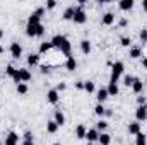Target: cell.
<instances>
[{
    "label": "cell",
    "instance_id": "1",
    "mask_svg": "<svg viewBox=\"0 0 147 145\" xmlns=\"http://www.w3.org/2000/svg\"><path fill=\"white\" fill-rule=\"evenodd\" d=\"M74 24H86L87 22V12L84 10V5H77L74 12Z\"/></svg>",
    "mask_w": 147,
    "mask_h": 145
},
{
    "label": "cell",
    "instance_id": "2",
    "mask_svg": "<svg viewBox=\"0 0 147 145\" xmlns=\"http://www.w3.org/2000/svg\"><path fill=\"white\" fill-rule=\"evenodd\" d=\"M123 70H125L123 62H115V63L111 65V77H110L111 82H116V84H118V79H120V75L123 73Z\"/></svg>",
    "mask_w": 147,
    "mask_h": 145
},
{
    "label": "cell",
    "instance_id": "3",
    "mask_svg": "<svg viewBox=\"0 0 147 145\" xmlns=\"http://www.w3.org/2000/svg\"><path fill=\"white\" fill-rule=\"evenodd\" d=\"M9 51H10V55H12V58H21L22 56V46L17 43V41H14V43H10V48H9Z\"/></svg>",
    "mask_w": 147,
    "mask_h": 145
},
{
    "label": "cell",
    "instance_id": "4",
    "mask_svg": "<svg viewBox=\"0 0 147 145\" xmlns=\"http://www.w3.org/2000/svg\"><path fill=\"white\" fill-rule=\"evenodd\" d=\"M65 41H67V36H63V34H55V36L50 39L51 46H53V48H58V50L62 48V44H63Z\"/></svg>",
    "mask_w": 147,
    "mask_h": 145
},
{
    "label": "cell",
    "instance_id": "5",
    "mask_svg": "<svg viewBox=\"0 0 147 145\" xmlns=\"http://www.w3.org/2000/svg\"><path fill=\"white\" fill-rule=\"evenodd\" d=\"M147 119V104L146 106H139L135 111V121H146Z\"/></svg>",
    "mask_w": 147,
    "mask_h": 145
},
{
    "label": "cell",
    "instance_id": "6",
    "mask_svg": "<svg viewBox=\"0 0 147 145\" xmlns=\"http://www.w3.org/2000/svg\"><path fill=\"white\" fill-rule=\"evenodd\" d=\"M46 101H48L50 104H57V103L60 101V94H58L55 89H50V91L46 92Z\"/></svg>",
    "mask_w": 147,
    "mask_h": 145
},
{
    "label": "cell",
    "instance_id": "7",
    "mask_svg": "<svg viewBox=\"0 0 147 145\" xmlns=\"http://www.w3.org/2000/svg\"><path fill=\"white\" fill-rule=\"evenodd\" d=\"M98 138H99V132L96 128H89L87 133H86V140L89 144H94V142H98Z\"/></svg>",
    "mask_w": 147,
    "mask_h": 145
},
{
    "label": "cell",
    "instance_id": "8",
    "mask_svg": "<svg viewBox=\"0 0 147 145\" xmlns=\"http://www.w3.org/2000/svg\"><path fill=\"white\" fill-rule=\"evenodd\" d=\"M110 97V94H108V89L106 87H101L98 92H96V99H98V104H103L106 99Z\"/></svg>",
    "mask_w": 147,
    "mask_h": 145
},
{
    "label": "cell",
    "instance_id": "9",
    "mask_svg": "<svg viewBox=\"0 0 147 145\" xmlns=\"http://www.w3.org/2000/svg\"><path fill=\"white\" fill-rule=\"evenodd\" d=\"M5 145H19V135L16 132H9L5 137Z\"/></svg>",
    "mask_w": 147,
    "mask_h": 145
},
{
    "label": "cell",
    "instance_id": "10",
    "mask_svg": "<svg viewBox=\"0 0 147 145\" xmlns=\"http://www.w3.org/2000/svg\"><path fill=\"white\" fill-rule=\"evenodd\" d=\"M134 5H135V2H134V0H120V2H118V7H120V10H123V12L132 10V9H134Z\"/></svg>",
    "mask_w": 147,
    "mask_h": 145
},
{
    "label": "cell",
    "instance_id": "11",
    "mask_svg": "<svg viewBox=\"0 0 147 145\" xmlns=\"http://www.w3.org/2000/svg\"><path fill=\"white\" fill-rule=\"evenodd\" d=\"M127 132H128V135H139V133H140V123H139V121H132V123H128Z\"/></svg>",
    "mask_w": 147,
    "mask_h": 145
},
{
    "label": "cell",
    "instance_id": "12",
    "mask_svg": "<svg viewBox=\"0 0 147 145\" xmlns=\"http://www.w3.org/2000/svg\"><path fill=\"white\" fill-rule=\"evenodd\" d=\"M113 22H115V12H111V10L105 12V15H103V19H101V24H103V26H111Z\"/></svg>",
    "mask_w": 147,
    "mask_h": 145
},
{
    "label": "cell",
    "instance_id": "13",
    "mask_svg": "<svg viewBox=\"0 0 147 145\" xmlns=\"http://www.w3.org/2000/svg\"><path fill=\"white\" fill-rule=\"evenodd\" d=\"M86 133H87V128H86V125H77L75 126V137L79 138V140H84L86 138Z\"/></svg>",
    "mask_w": 147,
    "mask_h": 145
},
{
    "label": "cell",
    "instance_id": "14",
    "mask_svg": "<svg viewBox=\"0 0 147 145\" xmlns=\"http://www.w3.org/2000/svg\"><path fill=\"white\" fill-rule=\"evenodd\" d=\"M132 91H134L135 94H142V91H144V82L135 77V80H134V84H132Z\"/></svg>",
    "mask_w": 147,
    "mask_h": 145
},
{
    "label": "cell",
    "instance_id": "15",
    "mask_svg": "<svg viewBox=\"0 0 147 145\" xmlns=\"http://www.w3.org/2000/svg\"><path fill=\"white\" fill-rule=\"evenodd\" d=\"M91 50H92L91 41H89V39H82V41H80V51H82L84 55H89V53H91Z\"/></svg>",
    "mask_w": 147,
    "mask_h": 145
},
{
    "label": "cell",
    "instance_id": "16",
    "mask_svg": "<svg viewBox=\"0 0 147 145\" xmlns=\"http://www.w3.org/2000/svg\"><path fill=\"white\" fill-rule=\"evenodd\" d=\"M53 119H55V123H57L58 126H63V125H65V114H63L60 109L55 111V118H53Z\"/></svg>",
    "mask_w": 147,
    "mask_h": 145
},
{
    "label": "cell",
    "instance_id": "17",
    "mask_svg": "<svg viewBox=\"0 0 147 145\" xmlns=\"http://www.w3.org/2000/svg\"><path fill=\"white\" fill-rule=\"evenodd\" d=\"M58 128H60V126L55 123V119H48V121H46V132H48V133L53 135V133L58 132Z\"/></svg>",
    "mask_w": 147,
    "mask_h": 145
},
{
    "label": "cell",
    "instance_id": "18",
    "mask_svg": "<svg viewBox=\"0 0 147 145\" xmlns=\"http://www.w3.org/2000/svg\"><path fill=\"white\" fill-rule=\"evenodd\" d=\"M98 142H99V145H110V144H111V135H110V133H106V132L99 133V138H98Z\"/></svg>",
    "mask_w": 147,
    "mask_h": 145
},
{
    "label": "cell",
    "instance_id": "19",
    "mask_svg": "<svg viewBox=\"0 0 147 145\" xmlns=\"http://www.w3.org/2000/svg\"><path fill=\"white\" fill-rule=\"evenodd\" d=\"M65 68H67L69 72H74V70L77 68V60H75L74 56H69V58H67V62H65Z\"/></svg>",
    "mask_w": 147,
    "mask_h": 145
},
{
    "label": "cell",
    "instance_id": "20",
    "mask_svg": "<svg viewBox=\"0 0 147 145\" xmlns=\"http://www.w3.org/2000/svg\"><path fill=\"white\" fill-rule=\"evenodd\" d=\"M106 89H108V94H110V96H118V94H120V89H118V84H116V82H111L110 80V84H108Z\"/></svg>",
    "mask_w": 147,
    "mask_h": 145
},
{
    "label": "cell",
    "instance_id": "21",
    "mask_svg": "<svg viewBox=\"0 0 147 145\" xmlns=\"http://www.w3.org/2000/svg\"><path fill=\"white\" fill-rule=\"evenodd\" d=\"M19 73H21V80H22L24 84L33 79V75H31V72H29L28 68H19Z\"/></svg>",
    "mask_w": 147,
    "mask_h": 145
},
{
    "label": "cell",
    "instance_id": "22",
    "mask_svg": "<svg viewBox=\"0 0 147 145\" xmlns=\"http://www.w3.org/2000/svg\"><path fill=\"white\" fill-rule=\"evenodd\" d=\"M39 56H41L39 53H38V55H33V53H31V55L28 56V65H29V67H36V65H39Z\"/></svg>",
    "mask_w": 147,
    "mask_h": 145
},
{
    "label": "cell",
    "instance_id": "23",
    "mask_svg": "<svg viewBox=\"0 0 147 145\" xmlns=\"http://www.w3.org/2000/svg\"><path fill=\"white\" fill-rule=\"evenodd\" d=\"M84 91H86L87 94L96 92V85H94V82H92V80H86V82H84Z\"/></svg>",
    "mask_w": 147,
    "mask_h": 145
},
{
    "label": "cell",
    "instance_id": "24",
    "mask_svg": "<svg viewBox=\"0 0 147 145\" xmlns=\"http://www.w3.org/2000/svg\"><path fill=\"white\" fill-rule=\"evenodd\" d=\"M53 46H51V43L50 41H43L41 44H39V55H45L46 51H50Z\"/></svg>",
    "mask_w": 147,
    "mask_h": 145
},
{
    "label": "cell",
    "instance_id": "25",
    "mask_svg": "<svg viewBox=\"0 0 147 145\" xmlns=\"http://www.w3.org/2000/svg\"><path fill=\"white\" fill-rule=\"evenodd\" d=\"M128 55H130V58L137 60V58H140V56H142V50H140L139 46H134V48L130 50V53H128Z\"/></svg>",
    "mask_w": 147,
    "mask_h": 145
},
{
    "label": "cell",
    "instance_id": "26",
    "mask_svg": "<svg viewBox=\"0 0 147 145\" xmlns=\"http://www.w3.org/2000/svg\"><path fill=\"white\" fill-rule=\"evenodd\" d=\"M16 91H17V94H21V96H24V94H28V91H29V87H28V84H24V82H21V84H17V85H16Z\"/></svg>",
    "mask_w": 147,
    "mask_h": 145
},
{
    "label": "cell",
    "instance_id": "27",
    "mask_svg": "<svg viewBox=\"0 0 147 145\" xmlns=\"http://www.w3.org/2000/svg\"><path fill=\"white\" fill-rule=\"evenodd\" d=\"M28 24H29V26H38V24H41V17L36 15V14H31V15L28 17Z\"/></svg>",
    "mask_w": 147,
    "mask_h": 145
},
{
    "label": "cell",
    "instance_id": "28",
    "mask_svg": "<svg viewBox=\"0 0 147 145\" xmlns=\"http://www.w3.org/2000/svg\"><path fill=\"white\" fill-rule=\"evenodd\" d=\"M74 12H75V7H67V9L63 10V19H65V21H72Z\"/></svg>",
    "mask_w": 147,
    "mask_h": 145
},
{
    "label": "cell",
    "instance_id": "29",
    "mask_svg": "<svg viewBox=\"0 0 147 145\" xmlns=\"http://www.w3.org/2000/svg\"><path fill=\"white\" fill-rule=\"evenodd\" d=\"M135 145H147V137L146 133H139V135H135Z\"/></svg>",
    "mask_w": 147,
    "mask_h": 145
},
{
    "label": "cell",
    "instance_id": "30",
    "mask_svg": "<svg viewBox=\"0 0 147 145\" xmlns=\"http://www.w3.org/2000/svg\"><path fill=\"white\" fill-rule=\"evenodd\" d=\"M106 128H108V121H105V119L101 118V119H99V121L96 123V130H98L99 133H103V132H105Z\"/></svg>",
    "mask_w": 147,
    "mask_h": 145
},
{
    "label": "cell",
    "instance_id": "31",
    "mask_svg": "<svg viewBox=\"0 0 147 145\" xmlns=\"http://www.w3.org/2000/svg\"><path fill=\"white\" fill-rule=\"evenodd\" d=\"M94 113H96V116L103 118V116L106 114V108H105L103 104H96V108H94Z\"/></svg>",
    "mask_w": 147,
    "mask_h": 145
},
{
    "label": "cell",
    "instance_id": "32",
    "mask_svg": "<svg viewBox=\"0 0 147 145\" xmlns=\"http://www.w3.org/2000/svg\"><path fill=\"white\" fill-rule=\"evenodd\" d=\"M26 36L28 38H36V26H26Z\"/></svg>",
    "mask_w": 147,
    "mask_h": 145
},
{
    "label": "cell",
    "instance_id": "33",
    "mask_svg": "<svg viewBox=\"0 0 147 145\" xmlns=\"http://www.w3.org/2000/svg\"><path fill=\"white\" fill-rule=\"evenodd\" d=\"M134 80H135L134 75H123V85H125V87H132Z\"/></svg>",
    "mask_w": 147,
    "mask_h": 145
},
{
    "label": "cell",
    "instance_id": "34",
    "mask_svg": "<svg viewBox=\"0 0 147 145\" xmlns=\"http://www.w3.org/2000/svg\"><path fill=\"white\" fill-rule=\"evenodd\" d=\"M120 44H121L123 48H128V46L132 44V39H130L128 36H121L120 38Z\"/></svg>",
    "mask_w": 147,
    "mask_h": 145
},
{
    "label": "cell",
    "instance_id": "35",
    "mask_svg": "<svg viewBox=\"0 0 147 145\" xmlns=\"http://www.w3.org/2000/svg\"><path fill=\"white\" fill-rule=\"evenodd\" d=\"M16 72H17V68H16L14 65H7V68H5V73H7L10 79L14 77V73H16Z\"/></svg>",
    "mask_w": 147,
    "mask_h": 145
},
{
    "label": "cell",
    "instance_id": "36",
    "mask_svg": "<svg viewBox=\"0 0 147 145\" xmlns=\"http://www.w3.org/2000/svg\"><path fill=\"white\" fill-rule=\"evenodd\" d=\"M45 34V26L43 24H38L36 26V38H41Z\"/></svg>",
    "mask_w": 147,
    "mask_h": 145
},
{
    "label": "cell",
    "instance_id": "37",
    "mask_svg": "<svg viewBox=\"0 0 147 145\" xmlns=\"http://www.w3.org/2000/svg\"><path fill=\"white\" fill-rule=\"evenodd\" d=\"M22 138H24V140H29V142H34V137H33V133H31L29 130H28V132H24Z\"/></svg>",
    "mask_w": 147,
    "mask_h": 145
},
{
    "label": "cell",
    "instance_id": "38",
    "mask_svg": "<svg viewBox=\"0 0 147 145\" xmlns=\"http://www.w3.org/2000/svg\"><path fill=\"white\" fill-rule=\"evenodd\" d=\"M12 80H14V84H16V85L22 82V80H21V73H19V68H17V72L14 73V77H12Z\"/></svg>",
    "mask_w": 147,
    "mask_h": 145
},
{
    "label": "cell",
    "instance_id": "39",
    "mask_svg": "<svg viewBox=\"0 0 147 145\" xmlns=\"http://www.w3.org/2000/svg\"><path fill=\"white\" fill-rule=\"evenodd\" d=\"M55 7H57V2H55V0H48V2H46V7H45V9L51 10V9H55Z\"/></svg>",
    "mask_w": 147,
    "mask_h": 145
},
{
    "label": "cell",
    "instance_id": "40",
    "mask_svg": "<svg viewBox=\"0 0 147 145\" xmlns=\"http://www.w3.org/2000/svg\"><path fill=\"white\" fill-rule=\"evenodd\" d=\"M65 89H67V84H65V82H62V84H58V85L55 87V91H57L58 94H60L62 91H65Z\"/></svg>",
    "mask_w": 147,
    "mask_h": 145
},
{
    "label": "cell",
    "instance_id": "41",
    "mask_svg": "<svg viewBox=\"0 0 147 145\" xmlns=\"http://www.w3.org/2000/svg\"><path fill=\"white\" fill-rule=\"evenodd\" d=\"M137 104H139V106H146L147 99L144 97V96H139V97H137Z\"/></svg>",
    "mask_w": 147,
    "mask_h": 145
},
{
    "label": "cell",
    "instance_id": "42",
    "mask_svg": "<svg viewBox=\"0 0 147 145\" xmlns=\"http://www.w3.org/2000/svg\"><path fill=\"white\" fill-rule=\"evenodd\" d=\"M45 10H46L45 7H38V9L34 10V12H33V14H36V15H39V17H43V15H45Z\"/></svg>",
    "mask_w": 147,
    "mask_h": 145
},
{
    "label": "cell",
    "instance_id": "43",
    "mask_svg": "<svg viewBox=\"0 0 147 145\" xmlns=\"http://www.w3.org/2000/svg\"><path fill=\"white\" fill-rule=\"evenodd\" d=\"M139 38H140V41H147V29H142Z\"/></svg>",
    "mask_w": 147,
    "mask_h": 145
},
{
    "label": "cell",
    "instance_id": "44",
    "mask_svg": "<svg viewBox=\"0 0 147 145\" xmlns=\"http://www.w3.org/2000/svg\"><path fill=\"white\" fill-rule=\"evenodd\" d=\"M41 73H46V75H48V73H50V68H48L46 65H41Z\"/></svg>",
    "mask_w": 147,
    "mask_h": 145
},
{
    "label": "cell",
    "instance_id": "45",
    "mask_svg": "<svg viewBox=\"0 0 147 145\" xmlns=\"http://www.w3.org/2000/svg\"><path fill=\"white\" fill-rule=\"evenodd\" d=\"M127 22H128L127 19H120V26H121V28H123V26H127Z\"/></svg>",
    "mask_w": 147,
    "mask_h": 145
},
{
    "label": "cell",
    "instance_id": "46",
    "mask_svg": "<svg viewBox=\"0 0 147 145\" xmlns=\"http://www.w3.org/2000/svg\"><path fill=\"white\" fill-rule=\"evenodd\" d=\"M75 87H77V89H84V82H77Z\"/></svg>",
    "mask_w": 147,
    "mask_h": 145
},
{
    "label": "cell",
    "instance_id": "47",
    "mask_svg": "<svg viewBox=\"0 0 147 145\" xmlns=\"http://www.w3.org/2000/svg\"><path fill=\"white\" fill-rule=\"evenodd\" d=\"M142 68L147 70V58H142Z\"/></svg>",
    "mask_w": 147,
    "mask_h": 145
},
{
    "label": "cell",
    "instance_id": "48",
    "mask_svg": "<svg viewBox=\"0 0 147 145\" xmlns=\"http://www.w3.org/2000/svg\"><path fill=\"white\" fill-rule=\"evenodd\" d=\"M22 145H34V142H29V140H22Z\"/></svg>",
    "mask_w": 147,
    "mask_h": 145
},
{
    "label": "cell",
    "instance_id": "49",
    "mask_svg": "<svg viewBox=\"0 0 147 145\" xmlns=\"http://www.w3.org/2000/svg\"><path fill=\"white\" fill-rule=\"evenodd\" d=\"M142 9L147 12V0H142Z\"/></svg>",
    "mask_w": 147,
    "mask_h": 145
},
{
    "label": "cell",
    "instance_id": "50",
    "mask_svg": "<svg viewBox=\"0 0 147 145\" xmlns=\"http://www.w3.org/2000/svg\"><path fill=\"white\" fill-rule=\"evenodd\" d=\"M3 51H5V50H3V46L0 44V55H3Z\"/></svg>",
    "mask_w": 147,
    "mask_h": 145
},
{
    "label": "cell",
    "instance_id": "51",
    "mask_svg": "<svg viewBox=\"0 0 147 145\" xmlns=\"http://www.w3.org/2000/svg\"><path fill=\"white\" fill-rule=\"evenodd\" d=\"M2 38H3V31H2V29H0V39H2Z\"/></svg>",
    "mask_w": 147,
    "mask_h": 145
},
{
    "label": "cell",
    "instance_id": "52",
    "mask_svg": "<svg viewBox=\"0 0 147 145\" xmlns=\"http://www.w3.org/2000/svg\"><path fill=\"white\" fill-rule=\"evenodd\" d=\"M87 145H92V144H89V142H87Z\"/></svg>",
    "mask_w": 147,
    "mask_h": 145
},
{
    "label": "cell",
    "instance_id": "53",
    "mask_svg": "<svg viewBox=\"0 0 147 145\" xmlns=\"http://www.w3.org/2000/svg\"><path fill=\"white\" fill-rule=\"evenodd\" d=\"M146 82H147V77H146Z\"/></svg>",
    "mask_w": 147,
    "mask_h": 145
},
{
    "label": "cell",
    "instance_id": "54",
    "mask_svg": "<svg viewBox=\"0 0 147 145\" xmlns=\"http://www.w3.org/2000/svg\"><path fill=\"white\" fill-rule=\"evenodd\" d=\"M146 137H147V133H146Z\"/></svg>",
    "mask_w": 147,
    "mask_h": 145
}]
</instances>
